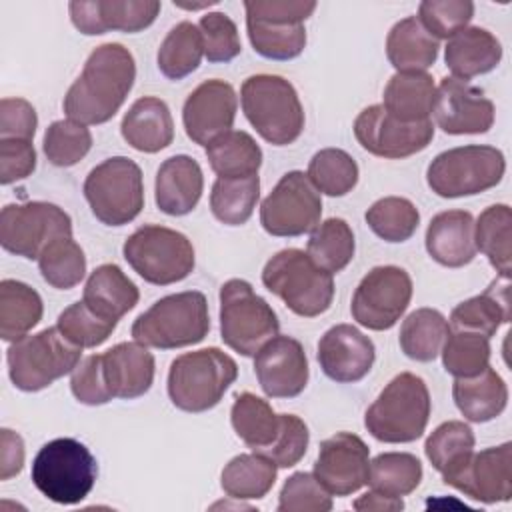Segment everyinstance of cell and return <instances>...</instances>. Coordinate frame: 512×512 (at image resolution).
<instances>
[{
  "label": "cell",
  "instance_id": "1",
  "mask_svg": "<svg viewBox=\"0 0 512 512\" xmlns=\"http://www.w3.org/2000/svg\"><path fill=\"white\" fill-rule=\"evenodd\" d=\"M136 80L132 52L108 42L94 48L74 84L68 88L62 108L66 116L84 126L108 122L124 104Z\"/></svg>",
  "mask_w": 512,
  "mask_h": 512
},
{
  "label": "cell",
  "instance_id": "2",
  "mask_svg": "<svg viewBox=\"0 0 512 512\" xmlns=\"http://www.w3.org/2000/svg\"><path fill=\"white\" fill-rule=\"evenodd\" d=\"M428 418L430 394L426 382L412 372H402L370 404L364 426L380 442L406 444L424 434Z\"/></svg>",
  "mask_w": 512,
  "mask_h": 512
},
{
  "label": "cell",
  "instance_id": "3",
  "mask_svg": "<svg viewBox=\"0 0 512 512\" xmlns=\"http://www.w3.org/2000/svg\"><path fill=\"white\" fill-rule=\"evenodd\" d=\"M210 330L206 296L198 290L156 300L132 324V338L144 346L172 350L202 342Z\"/></svg>",
  "mask_w": 512,
  "mask_h": 512
},
{
  "label": "cell",
  "instance_id": "4",
  "mask_svg": "<svg viewBox=\"0 0 512 512\" xmlns=\"http://www.w3.org/2000/svg\"><path fill=\"white\" fill-rule=\"evenodd\" d=\"M242 112L256 132L274 146L298 140L304 130V108L296 88L282 76L256 74L240 90Z\"/></svg>",
  "mask_w": 512,
  "mask_h": 512
},
{
  "label": "cell",
  "instance_id": "5",
  "mask_svg": "<svg viewBox=\"0 0 512 512\" xmlns=\"http://www.w3.org/2000/svg\"><path fill=\"white\" fill-rule=\"evenodd\" d=\"M238 378L232 356L220 348L186 352L172 360L168 370V396L184 412H206L214 408Z\"/></svg>",
  "mask_w": 512,
  "mask_h": 512
},
{
  "label": "cell",
  "instance_id": "6",
  "mask_svg": "<svg viewBox=\"0 0 512 512\" xmlns=\"http://www.w3.org/2000/svg\"><path fill=\"white\" fill-rule=\"evenodd\" d=\"M98 464L86 444L76 438L46 442L32 460L30 478L40 494L56 504H78L94 488Z\"/></svg>",
  "mask_w": 512,
  "mask_h": 512
},
{
  "label": "cell",
  "instance_id": "7",
  "mask_svg": "<svg viewBox=\"0 0 512 512\" xmlns=\"http://www.w3.org/2000/svg\"><path fill=\"white\" fill-rule=\"evenodd\" d=\"M262 284L294 314L314 318L324 314L334 298L332 274L316 266L304 250L284 248L262 270Z\"/></svg>",
  "mask_w": 512,
  "mask_h": 512
},
{
  "label": "cell",
  "instance_id": "8",
  "mask_svg": "<svg viewBox=\"0 0 512 512\" xmlns=\"http://www.w3.org/2000/svg\"><path fill=\"white\" fill-rule=\"evenodd\" d=\"M82 356V348L72 344L58 326L14 340L6 352L12 384L22 392H38L54 380L70 374Z\"/></svg>",
  "mask_w": 512,
  "mask_h": 512
},
{
  "label": "cell",
  "instance_id": "9",
  "mask_svg": "<svg viewBox=\"0 0 512 512\" xmlns=\"http://www.w3.org/2000/svg\"><path fill=\"white\" fill-rule=\"evenodd\" d=\"M280 322L272 306L254 292L250 282L230 278L220 288V336L228 348L242 356L256 352L274 336Z\"/></svg>",
  "mask_w": 512,
  "mask_h": 512
},
{
  "label": "cell",
  "instance_id": "10",
  "mask_svg": "<svg viewBox=\"0 0 512 512\" xmlns=\"http://www.w3.org/2000/svg\"><path fill=\"white\" fill-rule=\"evenodd\" d=\"M506 170L502 150L470 144L440 152L426 170L430 190L442 198H462L500 184Z\"/></svg>",
  "mask_w": 512,
  "mask_h": 512
},
{
  "label": "cell",
  "instance_id": "11",
  "mask_svg": "<svg viewBox=\"0 0 512 512\" xmlns=\"http://www.w3.org/2000/svg\"><path fill=\"white\" fill-rule=\"evenodd\" d=\"M122 254L140 278L156 286L176 284L194 268L192 242L182 232L158 224H144L132 232Z\"/></svg>",
  "mask_w": 512,
  "mask_h": 512
},
{
  "label": "cell",
  "instance_id": "12",
  "mask_svg": "<svg viewBox=\"0 0 512 512\" xmlns=\"http://www.w3.org/2000/svg\"><path fill=\"white\" fill-rule=\"evenodd\" d=\"M84 196L102 224H128L144 208L142 170L126 156L108 158L86 176Z\"/></svg>",
  "mask_w": 512,
  "mask_h": 512
},
{
  "label": "cell",
  "instance_id": "13",
  "mask_svg": "<svg viewBox=\"0 0 512 512\" xmlns=\"http://www.w3.org/2000/svg\"><path fill=\"white\" fill-rule=\"evenodd\" d=\"M64 236H72V220L52 202L6 204L0 212V244L10 254L38 260L48 244Z\"/></svg>",
  "mask_w": 512,
  "mask_h": 512
},
{
  "label": "cell",
  "instance_id": "14",
  "mask_svg": "<svg viewBox=\"0 0 512 512\" xmlns=\"http://www.w3.org/2000/svg\"><path fill=\"white\" fill-rule=\"evenodd\" d=\"M322 198L300 170L286 172L260 206V224L272 236H302L320 224Z\"/></svg>",
  "mask_w": 512,
  "mask_h": 512
},
{
  "label": "cell",
  "instance_id": "15",
  "mask_svg": "<svg viewBox=\"0 0 512 512\" xmlns=\"http://www.w3.org/2000/svg\"><path fill=\"white\" fill-rule=\"evenodd\" d=\"M412 298V278L400 266H376L356 286L350 312L368 330H388L406 312Z\"/></svg>",
  "mask_w": 512,
  "mask_h": 512
},
{
  "label": "cell",
  "instance_id": "16",
  "mask_svg": "<svg viewBox=\"0 0 512 512\" xmlns=\"http://www.w3.org/2000/svg\"><path fill=\"white\" fill-rule=\"evenodd\" d=\"M358 144L374 156L400 160L422 152L434 138L432 120L402 122L388 114L382 104L364 108L354 120Z\"/></svg>",
  "mask_w": 512,
  "mask_h": 512
},
{
  "label": "cell",
  "instance_id": "17",
  "mask_svg": "<svg viewBox=\"0 0 512 512\" xmlns=\"http://www.w3.org/2000/svg\"><path fill=\"white\" fill-rule=\"evenodd\" d=\"M442 480L472 500L508 502L512 498V444L472 452L460 466L442 474Z\"/></svg>",
  "mask_w": 512,
  "mask_h": 512
},
{
  "label": "cell",
  "instance_id": "18",
  "mask_svg": "<svg viewBox=\"0 0 512 512\" xmlns=\"http://www.w3.org/2000/svg\"><path fill=\"white\" fill-rule=\"evenodd\" d=\"M370 448L352 432H338L320 444L314 476L334 496L358 492L368 482Z\"/></svg>",
  "mask_w": 512,
  "mask_h": 512
},
{
  "label": "cell",
  "instance_id": "19",
  "mask_svg": "<svg viewBox=\"0 0 512 512\" xmlns=\"http://www.w3.org/2000/svg\"><path fill=\"white\" fill-rule=\"evenodd\" d=\"M436 126L446 134H484L494 124V104L478 86L454 76L440 80L432 106Z\"/></svg>",
  "mask_w": 512,
  "mask_h": 512
},
{
  "label": "cell",
  "instance_id": "20",
  "mask_svg": "<svg viewBox=\"0 0 512 512\" xmlns=\"http://www.w3.org/2000/svg\"><path fill=\"white\" fill-rule=\"evenodd\" d=\"M236 92L218 78L196 86L184 102L182 122L188 138L200 146H208L218 136L230 132L236 118Z\"/></svg>",
  "mask_w": 512,
  "mask_h": 512
},
{
  "label": "cell",
  "instance_id": "21",
  "mask_svg": "<svg viewBox=\"0 0 512 512\" xmlns=\"http://www.w3.org/2000/svg\"><path fill=\"white\" fill-rule=\"evenodd\" d=\"M260 388L270 398H294L308 384V358L300 340L274 336L254 356Z\"/></svg>",
  "mask_w": 512,
  "mask_h": 512
},
{
  "label": "cell",
  "instance_id": "22",
  "mask_svg": "<svg viewBox=\"0 0 512 512\" xmlns=\"http://www.w3.org/2000/svg\"><path fill=\"white\" fill-rule=\"evenodd\" d=\"M160 8L156 0H80L68 4L72 24L86 36L106 34L108 30L140 32L156 20Z\"/></svg>",
  "mask_w": 512,
  "mask_h": 512
},
{
  "label": "cell",
  "instance_id": "23",
  "mask_svg": "<svg viewBox=\"0 0 512 512\" xmlns=\"http://www.w3.org/2000/svg\"><path fill=\"white\" fill-rule=\"evenodd\" d=\"M376 360L374 342L352 324H336L318 342L322 372L340 384L362 380Z\"/></svg>",
  "mask_w": 512,
  "mask_h": 512
},
{
  "label": "cell",
  "instance_id": "24",
  "mask_svg": "<svg viewBox=\"0 0 512 512\" xmlns=\"http://www.w3.org/2000/svg\"><path fill=\"white\" fill-rule=\"evenodd\" d=\"M154 356L140 342H120L102 354V370L112 398L134 400L154 382Z\"/></svg>",
  "mask_w": 512,
  "mask_h": 512
},
{
  "label": "cell",
  "instance_id": "25",
  "mask_svg": "<svg viewBox=\"0 0 512 512\" xmlns=\"http://www.w3.org/2000/svg\"><path fill=\"white\" fill-rule=\"evenodd\" d=\"M204 190L200 164L186 154L164 160L156 172L154 200L168 216H184L196 208Z\"/></svg>",
  "mask_w": 512,
  "mask_h": 512
},
{
  "label": "cell",
  "instance_id": "26",
  "mask_svg": "<svg viewBox=\"0 0 512 512\" xmlns=\"http://www.w3.org/2000/svg\"><path fill=\"white\" fill-rule=\"evenodd\" d=\"M426 250L442 266L460 268L476 256L474 218L466 210L436 214L426 228Z\"/></svg>",
  "mask_w": 512,
  "mask_h": 512
},
{
  "label": "cell",
  "instance_id": "27",
  "mask_svg": "<svg viewBox=\"0 0 512 512\" xmlns=\"http://www.w3.org/2000/svg\"><path fill=\"white\" fill-rule=\"evenodd\" d=\"M122 138L138 152L154 154L174 140V120L164 100L156 96L138 98L122 118Z\"/></svg>",
  "mask_w": 512,
  "mask_h": 512
},
{
  "label": "cell",
  "instance_id": "28",
  "mask_svg": "<svg viewBox=\"0 0 512 512\" xmlns=\"http://www.w3.org/2000/svg\"><path fill=\"white\" fill-rule=\"evenodd\" d=\"M444 60L454 78L468 82L470 78L486 74L500 64L502 44L486 28L466 26L448 38Z\"/></svg>",
  "mask_w": 512,
  "mask_h": 512
},
{
  "label": "cell",
  "instance_id": "29",
  "mask_svg": "<svg viewBox=\"0 0 512 512\" xmlns=\"http://www.w3.org/2000/svg\"><path fill=\"white\" fill-rule=\"evenodd\" d=\"M510 316V278L498 276L482 294L460 302L450 314V324L454 330H468L490 338L500 324L510 322Z\"/></svg>",
  "mask_w": 512,
  "mask_h": 512
},
{
  "label": "cell",
  "instance_id": "30",
  "mask_svg": "<svg viewBox=\"0 0 512 512\" xmlns=\"http://www.w3.org/2000/svg\"><path fill=\"white\" fill-rule=\"evenodd\" d=\"M452 398L460 414L470 422H488L500 416L508 404V388L494 368H484L470 378H456Z\"/></svg>",
  "mask_w": 512,
  "mask_h": 512
},
{
  "label": "cell",
  "instance_id": "31",
  "mask_svg": "<svg viewBox=\"0 0 512 512\" xmlns=\"http://www.w3.org/2000/svg\"><path fill=\"white\" fill-rule=\"evenodd\" d=\"M136 284L116 264L98 266L86 280L82 300L106 320H120L138 304Z\"/></svg>",
  "mask_w": 512,
  "mask_h": 512
},
{
  "label": "cell",
  "instance_id": "32",
  "mask_svg": "<svg viewBox=\"0 0 512 512\" xmlns=\"http://www.w3.org/2000/svg\"><path fill=\"white\" fill-rule=\"evenodd\" d=\"M246 10V30L252 48L270 60H292L306 48V28L302 22H292L256 10Z\"/></svg>",
  "mask_w": 512,
  "mask_h": 512
},
{
  "label": "cell",
  "instance_id": "33",
  "mask_svg": "<svg viewBox=\"0 0 512 512\" xmlns=\"http://www.w3.org/2000/svg\"><path fill=\"white\" fill-rule=\"evenodd\" d=\"M438 40L416 16L396 22L386 38V56L396 72H426L438 58Z\"/></svg>",
  "mask_w": 512,
  "mask_h": 512
},
{
  "label": "cell",
  "instance_id": "34",
  "mask_svg": "<svg viewBox=\"0 0 512 512\" xmlns=\"http://www.w3.org/2000/svg\"><path fill=\"white\" fill-rule=\"evenodd\" d=\"M436 86L426 72H396L384 88V110L402 122L430 120Z\"/></svg>",
  "mask_w": 512,
  "mask_h": 512
},
{
  "label": "cell",
  "instance_id": "35",
  "mask_svg": "<svg viewBox=\"0 0 512 512\" xmlns=\"http://www.w3.org/2000/svg\"><path fill=\"white\" fill-rule=\"evenodd\" d=\"M44 314L40 294L12 278L0 282V336L6 342L20 340L32 330Z\"/></svg>",
  "mask_w": 512,
  "mask_h": 512
},
{
  "label": "cell",
  "instance_id": "36",
  "mask_svg": "<svg viewBox=\"0 0 512 512\" xmlns=\"http://www.w3.org/2000/svg\"><path fill=\"white\" fill-rule=\"evenodd\" d=\"M230 422L236 436L254 452L268 448L280 432V414L252 392H240L230 410Z\"/></svg>",
  "mask_w": 512,
  "mask_h": 512
},
{
  "label": "cell",
  "instance_id": "37",
  "mask_svg": "<svg viewBox=\"0 0 512 512\" xmlns=\"http://www.w3.org/2000/svg\"><path fill=\"white\" fill-rule=\"evenodd\" d=\"M278 466L258 454H238L222 470L220 486L234 500H258L264 498L276 482Z\"/></svg>",
  "mask_w": 512,
  "mask_h": 512
},
{
  "label": "cell",
  "instance_id": "38",
  "mask_svg": "<svg viewBox=\"0 0 512 512\" xmlns=\"http://www.w3.org/2000/svg\"><path fill=\"white\" fill-rule=\"evenodd\" d=\"M206 158L218 178H246L258 174L262 150L244 130H230L206 146Z\"/></svg>",
  "mask_w": 512,
  "mask_h": 512
},
{
  "label": "cell",
  "instance_id": "39",
  "mask_svg": "<svg viewBox=\"0 0 512 512\" xmlns=\"http://www.w3.org/2000/svg\"><path fill=\"white\" fill-rule=\"evenodd\" d=\"M474 242L498 276L510 278L512 268V210L508 204L488 206L474 222Z\"/></svg>",
  "mask_w": 512,
  "mask_h": 512
},
{
  "label": "cell",
  "instance_id": "40",
  "mask_svg": "<svg viewBox=\"0 0 512 512\" xmlns=\"http://www.w3.org/2000/svg\"><path fill=\"white\" fill-rule=\"evenodd\" d=\"M450 326L434 308H418L406 316L400 326V348L416 362H432L446 340Z\"/></svg>",
  "mask_w": 512,
  "mask_h": 512
},
{
  "label": "cell",
  "instance_id": "41",
  "mask_svg": "<svg viewBox=\"0 0 512 512\" xmlns=\"http://www.w3.org/2000/svg\"><path fill=\"white\" fill-rule=\"evenodd\" d=\"M354 250V232L342 218H328L320 222L312 230L306 246L310 260L330 274L342 272L352 262Z\"/></svg>",
  "mask_w": 512,
  "mask_h": 512
},
{
  "label": "cell",
  "instance_id": "42",
  "mask_svg": "<svg viewBox=\"0 0 512 512\" xmlns=\"http://www.w3.org/2000/svg\"><path fill=\"white\" fill-rule=\"evenodd\" d=\"M204 56L198 26L184 20L178 22L158 48V70L170 80H182L192 74Z\"/></svg>",
  "mask_w": 512,
  "mask_h": 512
},
{
  "label": "cell",
  "instance_id": "43",
  "mask_svg": "<svg viewBox=\"0 0 512 512\" xmlns=\"http://www.w3.org/2000/svg\"><path fill=\"white\" fill-rule=\"evenodd\" d=\"M258 198V174L246 178H216L210 192V210L218 222L240 226L252 216Z\"/></svg>",
  "mask_w": 512,
  "mask_h": 512
},
{
  "label": "cell",
  "instance_id": "44",
  "mask_svg": "<svg viewBox=\"0 0 512 512\" xmlns=\"http://www.w3.org/2000/svg\"><path fill=\"white\" fill-rule=\"evenodd\" d=\"M422 480V464L410 452H382L368 468V486L380 494L402 498Z\"/></svg>",
  "mask_w": 512,
  "mask_h": 512
},
{
  "label": "cell",
  "instance_id": "45",
  "mask_svg": "<svg viewBox=\"0 0 512 512\" xmlns=\"http://www.w3.org/2000/svg\"><path fill=\"white\" fill-rule=\"evenodd\" d=\"M306 176L318 192L344 196L358 184V164L340 148H324L312 156Z\"/></svg>",
  "mask_w": 512,
  "mask_h": 512
},
{
  "label": "cell",
  "instance_id": "46",
  "mask_svg": "<svg viewBox=\"0 0 512 512\" xmlns=\"http://www.w3.org/2000/svg\"><path fill=\"white\" fill-rule=\"evenodd\" d=\"M440 352L444 370L454 378H470L490 366V338L476 332H448Z\"/></svg>",
  "mask_w": 512,
  "mask_h": 512
},
{
  "label": "cell",
  "instance_id": "47",
  "mask_svg": "<svg viewBox=\"0 0 512 512\" xmlns=\"http://www.w3.org/2000/svg\"><path fill=\"white\" fill-rule=\"evenodd\" d=\"M474 442V432L466 422L448 420L426 438L424 452L434 470L446 474L474 452Z\"/></svg>",
  "mask_w": 512,
  "mask_h": 512
},
{
  "label": "cell",
  "instance_id": "48",
  "mask_svg": "<svg viewBox=\"0 0 512 512\" xmlns=\"http://www.w3.org/2000/svg\"><path fill=\"white\" fill-rule=\"evenodd\" d=\"M366 224L386 242H406L420 224L418 208L400 196H386L376 200L366 210Z\"/></svg>",
  "mask_w": 512,
  "mask_h": 512
},
{
  "label": "cell",
  "instance_id": "49",
  "mask_svg": "<svg viewBox=\"0 0 512 512\" xmlns=\"http://www.w3.org/2000/svg\"><path fill=\"white\" fill-rule=\"evenodd\" d=\"M38 268L42 278L58 290H68L80 284L86 274V256L72 240V236H64L48 244L38 256Z\"/></svg>",
  "mask_w": 512,
  "mask_h": 512
},
{
  "label": "cell",
  "instance_id": "50",
  "mask_svg": "<svg viewBox=\"0 0 512 512\" xmlns=\"http://www.w3.org/2000/svg\"><path fill=\"white\" fill-rule=\"evenodd\" d=\"M44 154L50 164L66 168L78 164L92 148L90 130L74 120H56L52 122L42 140Z\"/></svg>",
  "mask_w": 512,
  "mask_h": 512
},
{
  "label": "cell",
  "instance_id": "51",
  "mask_svg": "<svg viewBox=\"0 0 512 512\" xmlns=\"http://www.w3.org/2000/svg\"><path fill=\"white\" fill-rule=\"evenodd\" d=\"M116 320H106L86 306L84 300H78L64 308L58 316V330L80 348H94L108 340L116 328Z\"/></svg>",
  "mask_w": 512,
  "mask_h": 512
},
{
  "label": "cell",
  "instance_id": "52",
  "mask_svg": "<svg viewBox=\"0 0 512 512\" xmlns=\"http://www.w3.org/2000/svg\"><path fill=\"white\" fill-rule=\"evenodd\" d=\"M474 16L470 0H424L418 6V20L428 34L438 38H452L464 30Z\"/></svg>",
  "mask_w": 512,
  "mask_h": 512
},
{
  "label": "cell",
  "instance_id": "53",
  "mask_svg": "<svg viewBox=\"0 0 512 512\" xmlns=\"http://www.w3.org/2000/svg\"><path fill=\"white\" fill-rule=\"evenodd\" d=\"M280 512H328L332 510V494L318 482L314 474L294 472L286 478L280 500Z\"/></svg>",
  "mask_w": 512,
  "mask_h": 512
},
{
  "label": "cell",
  "instance_id": "54",
  "mask_svg": "<svg viewBox=\"0 0 512 512\" xmlns=\"http://www.w3.org/2000/svg\"><path fill=\"white\" fill-rule=\"evenodd\" d=\"M204 56L208 62H230L240 50V36L234 20L224 12H208L198 22Z\"/></svg>",
  "mask_w": 512,
  "mask_h": 512
},
{
  "label": "cell",
  "instance_id": "55",
  "mask_svg": "<svg viewBox=\"0 0 512 512\" xmlns=\"http://www.w3.org/2000/svg\"><path fill=\"white\" fill-rule=\"evenodd\" d=\"M308 442L310 432L304 420L294 414H280V432L276 440L258 454L270 458L278 468H292L304 458Z\"/></svg>",
  "mask_w": 512,
  "mask_h": 512
},
{
  "label": "cell",
  "instance_id": "56",
  "mask_svg": "<svg viewBox=\"0 0 512 512\" xmlns=\"http://www.w3.org/2000/svg\"><path fill=\"white\" fill-rule=\"evenodd\" d=\"M70 390L78 402L88 406H102L112 400L104 380L102 354H92L78 362V366L72 370Z\"/></svg>",
  "mask_w": 512,
  "mask_h": 512
},
{
  "label": "cell",
  "instance_id": "57",
  "mask_svg": "<svg viewBox=\"0 0 512 512\" xmlns=\"http://www.w3.org/2000/svg\"><path fill=\"white\" fill-rule=\"evenodd\" d=\"M36 168V150L32 140L0 138V184H12L28 178Z\"/></svg>",
  "mask_w": 512,
  "mask_h": 512
},
{
  "label": "cell",
  "instance_id": "58",
  "mask_svg": "<svg viewBox=\"0 0 512 512\" xmlns=\"http://www.w3.org/2000/svg\"><path fill=\"white\" fill-rule=\"evenodd\" d=\"M38 116L34 106L24 98L0 100V138L32 140L36 134Z\"/></svg>",
  "mask_w": 512,
  "mask_h": 512
},
{
  "label": "cell",
  "instance_id": "59",
  "mask_svg": "<svg viewBox=\"0 0 512 512\" xmlns=\"http://www.w3.org/2000/svg\"><path fill=\"white\" fill-rule=\"evenodd\" d=\"M24 466V442L10 428L0 430V480H10Z\"/></svg>",
  "mask_w": 512,
  "mask_h": 512
},
{
  "label": "cell",
  "instance_id": "60",
  "mask_svg": "<svg viewBox=\"0 0 512 512\" xmlns=\"http://www.w3.org/2000/svg\"><path fill=\"white\" fill-rule=\"evenodd\" d=\"M354 508L360 512H398L404 508L402 498L386 496L376 490H370L362 494L358 500H354Z\"/></svg>",
  "mask_w": 512,
  "mask_h": 512
}]
</instances>
